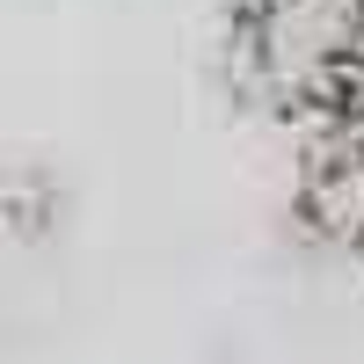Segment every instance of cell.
I'll use <instances>...</instances> for the list:
<instances>
[{
  "mask_svg": "<svg viewBox=\"0 0 364 364\" xmlns=\"http://www.w3.org/2000/svg\"><path fill=\"white\" fill-rule=\"evenodd\" d=\"M226 73L233 95L299 146L336 132L364 80V0H233Z\"/></svg>",
  "mask_w": 364,
  "mask_h": 364,
  "instance_id": "cell-1",
  "label": "cell"
},
{
  "mask_svg": "<svg viewBox=\"0 0 364 364\" xmlns=\"http://www.w3.org/2000/svg\"><path fill=\"white\" fill-rule=\"evenodd\" d=\"M299 168H306V211L314 226L364 240V80L350 109L336 117V132H321L299 146Z\"/></svg>",
  "mask_w": 364,
  "mask_h": 364,
  "instance_id": "cell-2",
  "label": "cell"
}]
</instances>
